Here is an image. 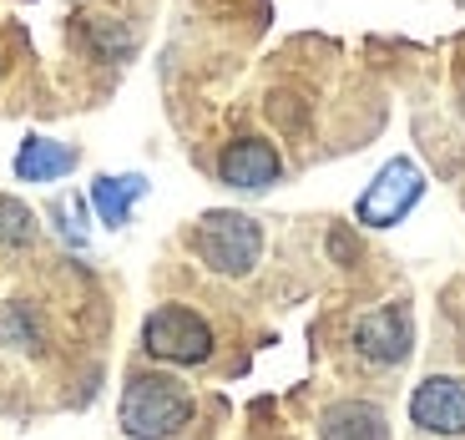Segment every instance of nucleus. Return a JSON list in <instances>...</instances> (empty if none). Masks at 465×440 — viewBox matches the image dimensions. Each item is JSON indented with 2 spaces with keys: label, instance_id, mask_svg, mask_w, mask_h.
<instances>
[{
  "label": "nucleus",
  "instance_id": "nucleus-1",
  "mask_svg": "<svg viewBox=\"0 0 465 440\" xmlns=\"http://www.w3.org/2000/svg\"><path fill=\"white\" fill-rule=\"evenodd\" d=\"M193 420V395L173 375H132L122 390V430L132 440H167Z\"/></svg>",
  "mask_w": 465,
  "mask_h": 440
},
{
  "label": "nucleus",
  "instance_id": "nucleus-2",
  "mask_svg": "<svg viewBox=\"0 0 465 440\" xmlns=\"http://www.w3.org/2000/svg\"><path fill=\"white\" fill-rule=\"evenodd\" d=\"M193 254L213 268V274H248L263 254V228H258L248 213H232V208H218L208 218H198L193 228Z\"/></svg>",
  "mask_w": 465,
  "mask_h": 440
},
{
  "label": "nucleus",
  "instance_id": "nucleus-3",
  "mask_svg": "<svg viewBox=\"0 0 465 440\" xmlns=\"http://www.w3.org/2000/svg\"><path fill=\"white\" fill-rule=\"evenodd\" d=\"M142 349L152 359H167V365H203L213 355V329L187 304H163L142 325Z\"/></svg>",
  "mask_w": 465,
  "mask_h": 440
},
{
  "label": "nucleus",
  "instance_id": "nucleus-4",
  "mask_svg": "<svg viewBox=\"0 0 465 440\" xmlns=\"http://www.w3.org/2000/svg\"><path fill=\"white\" fill-rule=\"evenodd\" d=\"M420 193H425V173H420L410 157H395V163H384L380 177L364 187V197H360L354 213H360L364 228H390V223H400L410 208H415Z\"/></svg>",
  "mask_w": 465,
  "mask_h": 440
},
{
  "label": "nucleus",
  "instance_id": "nucleus-5",
  "mask_svg": "<svg viewBox=\"0 0 465 440\" xmlns=\"http://www.w3.org/2000/svg\"><path fill=\"white\" fill-rule=\"evenodd\" d=\"M410 420L425 435H465V380L455 375H430L410 395Z\"/></svg>",
  "mask_w": 465,
  "mask_h": 440
},
{
  "label": "nucleus",
  "instance_id": "nucleus-6",
  "mask_svg": "<svg viewBox=\"0 0 465 440\" xmlns=\"http://www.w3.org/2000/svg\"><path fill=\"white\" fill-rule=\"evenodd\" d=\"M283 173V157L273 142L263 137H232L228 147L218 152V177L228 187H243V193H263V187H273Z\"/></svg>",
  "mask_w": 465,
  "mask_h": 440
},
{
  "label": "nucleus",
  "instance_id": "nucleus-7",
  "mask_svg": "<svg viewBox=\"0 0 465 440\" xmlns=\"http://www.w3.org/2000/svg\"><path fill=\"white\" fill-rule=\"evenodd\" d=\"M415 335H410V309L405 304H380L374 314H364L354 325V349H360L370 365H400L410 355Z\"/></svg>",
  "mask_w": 465,
  "mask_h": 440
},
{
  "label": "nucleus",
  "instance_id": "nucleus-8",
  "mask_svg": "<svg viewBox=\"0 0 465 440\" xmlns=\"http://www.w3.org/2000/svg\"><path fill=\"white\" fill-rule=\"evenodd\" d=\"M319 435L324 440H390V425H384V410L370 405V400H334L319 415Z\"/></svg>",
  "mask_w": 465,
  "mask_h": 440
},
{
  "label": "nucleus",
  "instance_id": "nucleus-9",
  "mask_svg": "<svg viewBox=\"0 0 465 440\" xmlns=\"http://www.w3.org/2000/svg\"><path fill=\"white\" fill-rule=\"evenodd\" d=\"M76 163H82V152L66 147V142L25 137L21 152H15V177H21V183H56V177H66Z\"/></svg>",
  "mask_w": 465,
  "mask_h": 440
},
{
  "label": "nucleus",
  "instance_id": "nucleus-10",
  "mask_svg": "<svg viewBox=\"0 0 465 440\" xmlns=\"http://www.w3.org/2000/svg\"><path fill=\"white\" fill-rule=\"evenodd\" d=\"M142 193H147V183H142V177H96L92 203H96V213H102L106 228H122V223H127V213H132V203H137Z\"/></svg>",
  "mask_w": 465,
  "mask_h": 440
},
{
  "label": "nucleus",
  "instance_id": "nucleus-11",
  "mask_svg": "<svg viewBox=\"0 0 465 440\" xmlns=\"http://www.w3.org/2000/svg\"><path fill=\"white\" fill-rule=\"evenodd\" d=\"M0 345L35 349V325H31V309H25V304H5V309H0Z\"/></svg>",
  "mask_w": 465,
  "mask_h": 440
},
{
  "label": "nucleus",
  "instance_id": "nucleus-12",
  "mask_svg": "<svg viewBox=\"0 0 465 440\" xmlns=\"http://www.w3.org/2000/svg\"><path fill=\"white\" fill-rule=\"evenodd\" d=\"M31 238H35L31 208H21L15 197H0V244H31Z\"/></svg>",
  "mask_w": 465,
  "mask_h": 440
}]
</instances>
